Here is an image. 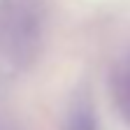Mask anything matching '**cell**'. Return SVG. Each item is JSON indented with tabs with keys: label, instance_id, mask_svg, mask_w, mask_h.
I'll return each instance as SVG.
<instances>
[{
	"label": "cell",
	"instance_id": "obj_1",
	"mask_svg": "<svg viewBox=\"0 0 130 130\" xmlns=\"http://www.w3.org/2000/svg\"><path fill=\"white\" fill-rule=\"evenodd\" d=\"M109 86H111L114 105L121 111V116L125 119V123L130 125V58L114 68Z\"/></svg>",
	"mask_w": 130,
	"mask_h": 130
},
{
	"label": "cell",
	"instance_id": "obj_2",
	"mask_svg": "<svg viewBox=\"0 0 130 130\" xmlns=\"http://www.w3.org/2000/svg\"><path fill=\"white\" fill-rule=\"evenodd\" d=\"M63 130H98V119H95V109L91 107L88 100L79 98L74 100L65 114Z\"/></svg>",
	"mask_w": 130,
	"mask_h": 130
}]
</instances>
